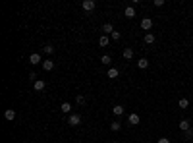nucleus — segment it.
Wrapping results in <instances>:
<instances>
[{
	"label": "nucleus",
	"mask_w": 193,
	"mask_h": 143,
	"mask_svg": "<svg viewBox=\"0 0 193 143\" xmlns=\"http://www.w3.org/2000/svg\"><path fill=\"white\" fill-rule=\"evenodd\" d=\"M81 6H83V10H85V12H93L97 4H95V0H83Z\"/></svg>",
	"instance_id": "obj_1"
},
{
	"label": "nucleus",
	"mask_w": 193,
	"mask_h": 143,
	"mask_svg": "<svg viewBox=\"0 0 193 143\" xmlns=\"http://www.w3.org/2000/svg\"><path fill=\"white\" fill-rule=\"evenodd\" d=\"M29 64H33V66L43 64V58H41V54H39V52H33V54L29 56Z\"/></svg>",
	"instance_id": "obj_2"
},
{
	"label": "nucleus",
	"mask_w": 193,
	"mask_h": 143,
	"mask_svg": "<svg viewBox=\"0 0 193 143\" xmlns=\"http://www.w3.org/2000/svg\"><path fill=\"white\" fill-rule=\"evenodd\" d=\"M68 124H70V126H79V124H81V116H79V114H70Z\"/></svg>",
	"instance_id": "obj_3"
},
{
	"label": "nucleus",
	"mask_w": 193,
	"mask_h": 143,
	"mask_svg": "<svg viewBox=\"0 0 193 143\" xmlns=\"http://www.w3.org/2000/svg\"><path fill=\"white\" fill-rule=\"evenodd\" d=\"M151 27H153V19H151V18H143L141 19V29L151 31Z\"/></svg>",
	"instance_id": "obj_4"
},
{
	"label": "nucleus",
	"mask_w": 193,
	"mask_h": 143,
	"mask_svg": "<svg viewBox=\"0 0 193 143\" xmlns=\"http://www.w3.org/2000/svg\"><path fill=\"white\" fill-rule=\"evenodd\" d=\"M128 122H129V124H131V126H137L139 122H141V118H139V114H135V112H131V114L128 116Z\"/></svg>",
	"instance_id": "obj_5"
},
{
	"label": "nucleus",
	"mask_w": 193,
	"mask_h": 143,
	"mask_svg": "<svg viewBox=\"0 0 193 143\" xmlns=\"http://www.w3.org/2000/svg\"><path fill=\"white\" fill-rule=\"evenodd\" d=\"M52 68H54V60H50V58H46V60H43V70L50 72Z\"/></svg>",
	"instance_id": "obj_6"
},
{
	"label": "nucleus",
	"mask_w": 193,
	"mask_h": 143,
	"mask_svg": "<svg viewBox=\"0 0 193 143\" xmlns=\"http://www.w3.org/2000/svg\"><path fill=\"white\" fill-rule=\"evenodd\" d=\"M124 15H126L128 19H131V18H135V8H133V6H128L126 10H124Z\"/></svg>",
	"instance_id": "obj_7"
},
{
	"label": "nucleus",
	"mask_w": 193,
	"mask_h": 143,
	"mask_svg": "<svg viewBox=\"0 0 193 143\" xmlns=\"http://www.w3.org/2000/svg\"><path fill=\"white\" fill-rule=\"evenodd\" d=\"M45 87H46L45 79H37V81H35V85H33V89H35V91H43Z\"/></svg>",
	"instance_id": "obj_8"
},
{
	"label": "nucleus",
	"mask_w": 193,
	"mask_h": 143,
	"mask_svg": "<svg viewBox=\"0 0 193 143\" xmlns=\"http://www.w3.org/2000/svg\"><path fill=\"white\" fill-rule=\"evenodd\" d=\"M4 118H6V120H10V122H12V120L15 118V110H14V108H8V110H6V112H4Z\"/></svg>",
	"instance_id": "obj_9"
},
{
	"label": "nucleus",
	"mask_w": 193,
	"mask_h": 143,
	"mask_svg": "<svg viewBox=\"0 0 193 143\" xmlns=\"http://www.w3.org/2000/svg\"><path fill=\"white\" fill-rule=\"evenodd\" d=\"M60 110H62V112H64V114H70V112H72V104H70V103H68V100H66V103H62Z\"/></svg>",
	"instance_id": "obj_10"
},
{
	"label": "nucleus",
	"mask_w": 193,
	"mask_h": 143,
	"mask_svg": "<svg viewBox=\"0 0 193 143\" xmlns=\"http://www.w3.org/2000/svg\"><path fill=\"white\" fill-rule=\"evenodd\" d=\"M189 128H191V126H189V120H181V122H180V130L184 131V134H185Z\"/></svg>",
	"instance_id": "obj_11"
},
{
	"label": "nucleus",
	"mask_w": 193,
	"mask_h": 143,
	"mask_svg": "<svg viewBox=\"0 0 193 143\" xmlns=\"http://www.w3.org/2000/svg\"><path fill=\"white\" fill-rule=\"evenodd\" d=\"M137 66L141 68V70H145V68H149V60H147V58H139V60H137Z\"/></svg>",
	"instance_id": "obj_12"
},
{
	"label": "nucleus",
	"mask_w": 193,
	"mask_h": 143,
	"mask_svg": "<svg viewBox=\"0 0 193 143\" xmlns=\"http://www.w3.org/2000/svg\"><path fill=\"white\" fill-rule=\"evenodd\" d=\"M102 31H104V35H108V33H114V27H112V23H104L102 25Z\"/></svg>",
	"instance_id": "obj_13"
},
{
	"label": "nucleus",
	"mask_w": 193,
	"mask_h": 143,
	"mask_svg": "<svg viewBox=\"0 0 193 143\" xmlns=\"http://www.w3.org/2000/svg\"><path fill=\"white\" fill-rule=\"evenodd\" d=\"M108 77L110 79H114V77H118L120 76V70H116V68H110V70H108V73H106Z\"/></svg>",
	"instance_id": "obj_14"
},
{
	"label": "nucleus",
	"mask_w": 193,
	"mask_h": 143,
	"mask_svg": "<svg viewBox=\"0 0 193 143\" xmlns=\"http://www.w3.org/2000/svg\"><path fill=\"white\" fill-rule=\"evenodd\" d=\"M155 35L153 33H147V35H145V43H147V45H155Z\"/></svg>",
	"instance_id": "obj_15"
},
{
	"label": "nucleus",
	"mask_w": 193,
	"mask_h": 143,
	"mask_svg": "<svg viewBox=\"0 0 193 143\" xmlns=\"http://www.w3.org/2000/svg\"><path fill=\"white\" fill-rule=\"evenodd\" d=\"M112 112L116 114V116H122L124 114V107H122V104H116V107L112 108Z\"/></svg>",
	"instance_id": "obj_16"
},
{
	"label": "nucleus",
	"mask_w": 193,
	"mask_h": 143,
	"mask_svg": "<svg viewBox=\"0 0 193 143\" xmlns=\"http://www.w3.org/2000/svg\"><path fill=\"white\" fill-rule=\"evenodd\" d=\"M108 43H110V39H108L106 35H102L101 39H98V45H101V46H108Z\"/></svg>",
	"instance_id": "obj_17"
},
{
	"label": "nucleus",
	"mask_w": 193,
	"mask_h": 143,
	"mask_svg": "<svg viewBox=\"0 0 193 143\" xmlns=\"http://www.w3.org/2000/svg\"><path fill=\"white\" fill-rule=\"evenodd\" d=\"M101 62H102L104 66H108V64H110V62H112V56H110V54H102V58H101Z\"/></svg>",
	"instance_id": "obj_18"
},
{
	"label": "nucleus",
	"mask_w": 193,
	"mask_h": 143,
	"mask_svg": "<svg viewBox=\"0 0 193 143\" xmlns=\"http://www.w3.org/2000/svg\"><path fill=\"white\" fill-rule=\"evenodd\" d=\"M124 58H126V60L133 58V49H126V50H124Z\"/></svg>",
	"instance_id": "obj_19"
},
{
	"label": "nucleus",
	"mask_w": 193,
	"mask_h": 143,
	"mask_svg": "<svg viewBox=\"0 0 193 143\" xmlns=\"http://www.w3.org/2000/svg\"><path fill=\"white\" fill-rule=\"evenodd\" d=\"M43 52H46V54H52V52H54V46H52V45H45V46H43Z\"/></svg>",
	"instance_id": "obj_20"
},
{
	"label": "nucleus",
	"mask_w": 193,
	"mask_h": 143,
	"mask_svg": "<svg viewBox=\"0 0 193 143\" xmlns=\"http://www.w3.org/2000/svg\"><path fill=\"white\" fill-rule=\"evenodd\" d=\"M120 128H122V124H120V122H112V124H110V130H112V131H120Z\"/></svg>",
	"instance_id": "obj_21"
},
{
	"label": "nucleus",
	"mask_w": 193,
	"mask_h": 143,
	"mask_svg": "<svg viewBox=\"0 0 193 143\" xmlns=\"http://www.w3.org/2000/svg\"><path fill=\"white\" fill-rule=\"evenodd\" d=\"M180 108H187V107H189V100H187V99H180Z\"/></svg>",
	"instance_id": "obj_22"
},
{
	"label": "nucleus",
	"mask_w": 193,
	"mask_h": 143,
	"mask_svg": "<svg viewBox=\"0 0 193 143\" xmlns=\"http://www.w3.org/2000/svg\"><path fill=\"white\" fill-rule=\"evenodd\" d=\"M110 37H112L114 41H120V37H122V33H120V31H114V33H112Z\"/></svg>",
	"instance_id": "obj_23"
},
{
	"label": "nucleus",
	"mask_w": 193,
	"mask_h": 143,
	"mask_svg": "<svg viewBox=\"0 0 193 143\" xmlns=\"http://www.w3.org/2000/svg\"><path fill=\"white\" fill-rule=\"evenodd\" d=\"M185 139H189V141L193 139V130H191V128H189V130L185 131Z\"/></svg>",
	"instance_id": "obj_24"
},
{
	"label": "nucleus",
	"mask_w": 193,
	"mask_h": 143,
	"mask_svg": "<svg viewBox=\"0 0 193 143\" xmlns=\"http://www.w3.org/2000/svg\"><path fill=\"white\" fill-rule=\"evenodd\" d=\"M75 103H77V104H85V97H83V95H79V97L75 99Z\"/></svg>",
	"instance_id": "obj_25"
},
{
	"label": "nucleus",
	"mask_w": 193,
	"mask_h": 143,
	"mask_svg": "<svg viewBox=\"0 0 193 143\" xmlns=\"http://www.w3.org/2000/svg\"><path fill=\"white\" fill-rule=\"evenodd\" d=\"M156 143H170V139H168V137H160V139L156 141Z\"/></svg>",
	"instance_id": "obj_26"
},
{
	"label": "nucleus",
	"mask_w": 193,
	"mask_h": 143,
	"mask_svg": "<svg viewBox=\"0 0 193 143\" xmlns=\"http://www.w3.org/2000/svg\"><path fill=\"white\" fill-rule=\"evenodd\" d=\"M29 79H33V81H37V73H35V72H31V73H29Z\"/></svg>",
	"instance_id": "obj_27"
},
{
	"label": "nucleus",
	"mask_w": 193,
	"mask_h": 143,
	"mask_svg": "<svg viewBox=\"0 0 193 143\" xmlns=\"http://www.w3.org/2000/svg\"><path fill=\"white\" fill-rule=\"evenodd\" d=\"M112 143H116V141H112Z\"/></svg>",
	"instance_id": "obj_28"
}]
</instances>
